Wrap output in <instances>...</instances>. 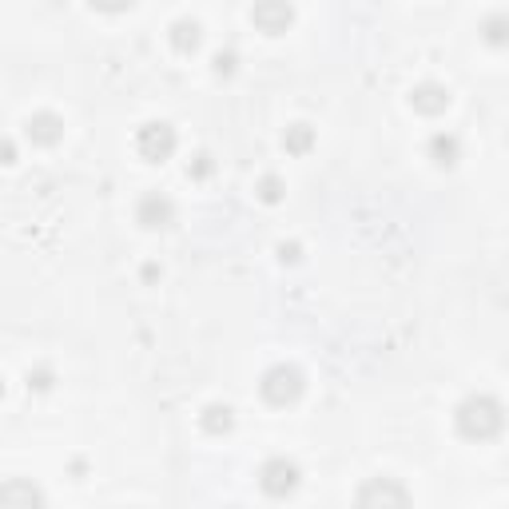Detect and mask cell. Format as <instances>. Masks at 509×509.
I'll use <instances>...</instances> for the list:
<instances>
[{
    "mask_svg": "<svg viewBox=\"0 0 509 509\" xmlns=\"http://www.w3.org/2000/svg\"><path fill=\"white\" fill-rule=\"evenodd\" d=\"M299 259H302L299 243H279V263H299Z\"/></svg>",
    "mask_w": 509,
    "mask_h": 509,
    "instance_id": "cell-20",
    "label": "cell"
},
{
    "mask_svg": "<svg viewBox=\"0 0 509 509\" xmlns=\"http://www.w3.org/2000/svg\"><path fill=\"white\" fill-rule=\"evenodd\" d=\"M410 108H414L418 115H442L445 108H450V88L434 84V80L414 84V92H410Z\"/></svg>",
    "mask_w": 509,
    "mask_h": 509,
    "instance_id": "cell-10",
    "label": "cell"
},
{
    "mask_svg": "<svg viewBox=\"0 0 509 509\" xmlns=\"http://www.w3.org/2000/svg\"><path fill=\"white\" fill-rule=\"evenodd\" d=\"M211 72H216L219 80H227V76H235L239 72V56L235 52H216V56H211Z\"/></svg>",
    "mask_w": 509,
    "mask_h": 509,
    "instance_id": "cell-19",
    "label": "cell"
},
{
    "mask_svg": "<svg viewBox=\"0 0 509 509\" xmlns=\"http://www.w3.org/2000/svg\"><path fill=\"white\" fill-rule=\"evenodd\" d=\"M175 148H180V136H175V128L167 120H151L136 131V151L144 164H167L175 156Z\"/></svg>",
    "mask_w": 509,
    "mask_h": 509,
    "instance_id": "cell-5",
    "label": "cell"
},
{
    "mask_svg": "<svg viewBox=\"0 0 509 509\" xmlns=\"http://www.w3.org/2000/svg\"><path fill=\"white\" fill-rule=\"evenodd\" d=\"M199 426H203V434H211V437L231 434L235 430V410H231L227 402H211V406H203Z\"/></svg>",
    "mask_w": 509,
    "mask_h": 509,
    "instance_id": "cell-13",
    "label": "cell"
},
{
    "mask_svg": "<svg viewBox=\"0 0 509 509\" xmlns=\"http://www.w3.org/2000/svg\"><path fill=\"white\" fill-rule=\"evenodd\" d=\"M0 398H4V378H0Z\"/></svg>",
    "mask_w": 509,
    "mask_h": 509,
    "instance_id": "cell-23",
    "label": "cell"
},
{
    "mask_svg": "<svg viewBox=\"0 0 509 509\" xmlns=\"http://www.w3.org/2000/svg\"><path fill=\"white\" fill-rule=\"evenodd\" d=\"M0 509H44V489L32 478L0 481Z\"/></svg>",
    "mask_w": 509,
    "mask_h": 509,
    "instance_id": "cell-7",
    "label": "cell"
},
{
    "mask_svg": "<svg viewBox=\"0 0 509 509\" xmlns=\"http://www.w3.org/2000/svg\"><path fill=\"white\" fill-rule=\"evenodd\" d=\"M140 275H144V283H156L164 271H159V263H144V271H140Z\"/></svg>",
    "mask_w": 509,
    "mask_h": 509,
    "instance_id": "cell-22",
    "label": "cell"
},
{
    "mask_svg": "<svg viewBox=\"0 0 509 509\" xmlns=\"http://www.w3.org/2000/svg\"><path fill=\"white\" fill-rule=\"evenodd\" d=\"M481 32H486V40L494 44V48H502V44H505V32H509V16H505V13H494L486 24H481Z\"/></svg>",
    "mask_w": 509,
    "mask_h": 509,
    "instance_id": "cell-16",
    "label": "cell"
},
{
    "mask_svg": "<svg viewBox=\"0 0 509 509\" xmlns=\"http://www.w3.org/2000/svg\"><path fill=\"white\" fill-rule=\"evenodd\" d=\"M211 172H216V156H211V151H195L191 164H187V175H191V180H208Z\"/></svg>",
    "mask_w": 509,
    "mask_h": 509,
    "instance_id": "cell-17",
    "label": "cell"
},
{
    "mask_svg": "<svg viewBox=\"0 0 509 509\" xmlns=\"http://www.w3.org/2000/svg\"><path fill=\"white\" fill-rule=\"evenodd\" d=\"M167 40H172V48L180 52V56H195L203 44V24L195 21V16H180V21L172 24V32H167Z\"/></svg>",
    "mask_w": 509,
    "mask_h": 509,
    "instance_id": "cell-11",
    "label": "cell"
},
{
    "mask_svg": "<svg viewBox=\"0 0 509 509\" xmlns=\"http://www.w3.org/2000/svg\"><path fill=\"white\" fill-rule=\"evenodd\" d=\"M505 426V406L494 394H466L454 406V430L466 442H494Z\"/></svg>",
    "mask_w": 509,
    "mask_h": 509,
    "instance_id": "cell-1",
    "label": "cell"
},
{
    "mask_svg": "<svg viewBox=\"0 0 509 509\" xmlns=\"http://www.w3.org/2000/svg\"><path fill=\"white\" fill-rule=\"evenodd\" d=\"M302 390H307V374H302L294 362L267 366L263 378H259V394H263V402L267 406H275V410L294 406V402L302 398Z\"/></svg>",
    "mask_w": 509,
    "mask_h": 509,
    "instance_id": "cell-2",
    "label": "cell"
},
{
    "mask_svg": "<svg viewBox=\"0 0 509 509\" xmlns=\"http://www.w3.org/2000/svg\"><path fill=\"white\" fill-rule=\"evenodd\" d=\"M315 128H310L307 120L299 123H287V131H283V148H287V156H307L310 148H315Z\"/></svg>",
    "mask_w": 509,
    "mask_h": 509,
    "instance_id": "cell-14",
    "label": "cell"
},
{
    "mask_svg": "<svg viewBox=\"0 0 509 509\" xmlns=\"http://www.w3.org/2000/svg\"><path fill=\"white\" fill-rule=\"evenodd\" d=\"M175 219H180V208H175L172 195H164V191L140 195V203H136V223H140L144 231H167V227H175Z\"/></svg>",
    "mask_w": 509,
    "mask_h": 509,
    "instance_id": "cell-6",
    "label": "cell"
},
{
    "mask_svg": "<svg viewBox=\"0 0 509 509\" xmlns=\"http://www.w3.org/2000/svg\"><path fill=\"white\" fill-rule=\"evenodd\" d=\"M52 386H56V370H52V366H37V370H29V390L48 394Z\"/></svg>",
    "mask_w": 509,
    "mask_h": 509,
    "instance_id": "cell-18",
    "label": "cell"
},
{
    "mask_svg": "<svg viewBox=\"0 0 509 509\" xmlns=\"http://www.w3.org/2000/svg\"><path fill=\"white\" fill-rule=\"evenodd\" d=\"M255 195H259L263 203H283V195H287V183H283L275 172H267V175H259Z\"/></svg>",
    "mask_w": 509,
    "mask_h": 509,
    "instance_id": "cell-15",
    "label": "cell"
},
{
    "mask_svg": "<svg viewBox=\"0 0 509 509\" xmlns=\"http://www.w3.org/2000/svg\"><path fill=\"white\" fill-rule=\"evenodd\" d=\"M291 21H294V8L287 0H259L251 8V24L259 32H267V37H283L291 29Z\"/></svg>",
    "mask_w": 509,
    "mask_h": 509,
    "instance_id": "cell-8",
    "label": "cell"
},
{
    "mask_svg": "<svg viewBox=\"0 0 509 509\" xmlns=\"http://www.w3.org/2000/svg\"><path fill=\"white\" fill-rule=\"evenodd\" d=\"M426 156H430L434 167H458L462 159V140L454 131H434L430 144H426Z\"/></svg>",
    "mask_w": 509,
    "mask_h": 509,
    "instance_id": "cell-12",
    "label": "cell"
},
{
    "mask_svg": "<svg viewBox=\"0 0 509 509\" xmlns=\"http://www.w3.org/2000/svg\"><path fill=\"white\" fill-rule=\"evenodd\" d=\"M354 509H410V489L398 478L382 473V478H370L359 486Z\"/></svg>",
    "mask_w": 509,
    "mask_h": 509,
    "instance_id": "cell-3",
    "label": "cell"
},
{
    "mask_svg": "<svg viewBox=\"0 0 509 509\" xmlns=\"http://www.w3.org/2000/svg\"><path fill=\"white\" fill-rule=\"evenodd\" d=\"M24 136H29L32 148H56L64 140V120L56 112H32L29 123H24Z\"/></svg>",
    "mask_w": 509,
    "mask_h": 509,
    "instance_id": "cell-9",
    "label": "cell"
},
{
    "mask_svg": "<svg viewBox=\"0 0 509 509\" xmlns=\"http://www.w3.org/2000/svg\"><path fill=\"white\" fill-rule=\"evenodd\" d=\"M299 486H302V470L287 454H275V458H267L263 466H259V489H263L267 497H291Z\"/></svg>",
    "mask_w": 509,
    "mask_h": 509,
    "instance_id": "cell-4",
    "label": "cell"
},
{
    "mask_svg": "<svg viewBox=\"0 0 509 509\" xmlns=\"http://www.w3.org/2000/svg\"><path fill=\"white\" fill-rule=\"evenodd\" d=\"M0 164H16V144L13 140H0Z\"/></svg>",
    "mask_w": 509,
    "mask_h": 509,
    "instance_id": "cell-21",
    "label": "cell"
}]
</instances>
